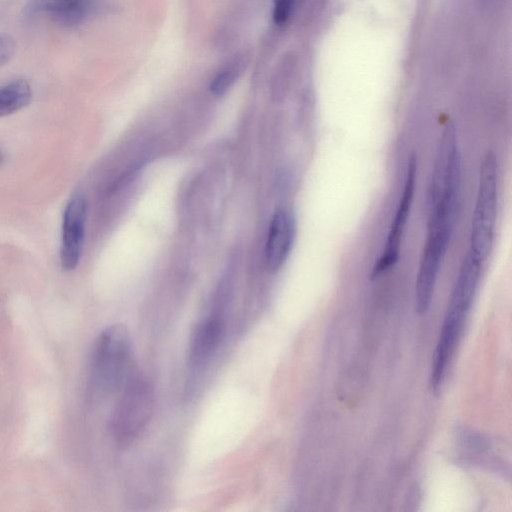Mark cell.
<instances>
[{
  "label": "cell",
  "mask_w": 512,
  "mask_h": 512,
  "mask_svg": "<svg viewBox=\"0 0 512 512\" xmlns=\"http://www.w3.org/2000/svg\"><path fill=\"white\" fill-rule=\"evenodd\" d=\"M460 199V189L428 192L426 235L416 274L414 303L419 315L430 308L439 271L452 238Z\"/></svg>",
  "instance_id": "cell-1"
},
{
  "label": "cell",
  "mask_w": 512,
  "mask_h": 512,
  "mask_svg": "<svg viewBox=\"0 0 512 512\" xmlns=\"http://www.w3.org/2000/svg\"><path fill=\"white\" fill-rule=\"evenodd\" d=\"M483 264L467 251L459 266L431 365L429 383L434 392H438L446 377L478 289Z\"/></svg>",
  "instance_id": "cell-2"
},
{
  "label": "cell",
  "mask_w": 512,
  "mask_h": 512,
  "mask_svg": "<svg viewBox=\"0 0 512 512\" xmlns=\"http://www.w3.org/2000/svg\"><path fill=\"white\" fill-rule=\"evenodd\" d=\"M130 336L122 324H113L99 335L91 361L89 392L107 396L122 387L128 376Z\"/></svg>",
  "instance_id": "cell-3"
},
{
  "label": "cell",
  "mask_w": 512,
  "mask_h": 512,
  "mask_svg": "<svg viewBox=\"0 0 512 512\" xmlns=\"http://www.w3.org/2000/svg\"><path fill=\"white\" fill-rule=\"evenodd\" d=\"M498 162L493 152L482 159L476 198L472 214L469 249L472 255L485 262L495 237L498 210Z\"/></svg>",
  "instance_id": "cell-4"
},
{
  "label": "cell",
  "mask_w": 512,
  "mask_h": 512,
  "mask_svg": "<svg viewBox=\"0 0 512 512\" xmlns=\"http://www.w3.org/2000/svg\"><path fill=\"white\" fill-rule=\"evenodd\" d=\"M111 416L110 430L120 447L131 445L144 431L152 416L154 391L138 373L128 374Z\"/></svg>",
  "instance_id": "cell-5"
},
{
  "label": "cell",
  "mask_w": 512,
  "mask_h": 512,
  "mask_svg": "<svg viewBox=\"0 0 512 512\" xmlns=\"http://www.w3.org/2000/svg\"><path fill=\"white\" fill-rule=\"evenodd\" d=\"M417 180V163L415 157L408 161L404 184L399 197L381 254L372 268V277L390 270L399 260L406 225L411 213L415 184Z\"/></svg>",
  "instance_id": "cell-6"
},
{
  "label": "cell",
  "mask_w": 512,
  "mask_h": 512,
  "mask_svg": "<svg viewBox=\"0 0 512 512\" xmlns=\"http://www.w3.org/2000/svg\"><path fill=\"white\" fill-rule=\"evenodd\" d=\"M86 218V198L81 194L73 195L65 206L62 219L60 262L65 271L74 270L80 261Z\"/></svg>",
  "instance_id": "cell-7"
},
{
  "label": "cell",
  "mask_w": 512,
  "mask_h": 512,
  "mask_svg": "<svg viewBox=\"0 0 512 512\" xmlns=\"http://www.w3.org/2000/svg\"><path fill=\"white\" fill-rule=\"evenodd\" d=\"M295 232L294 215L286 209L278 210L272 217L265 246V266L268 271L276 272L284 264L291 251Z\"/></svg>",
  "instance_id": "cell-8"
},
{
  "label": "cell",
  "mask_w": 512,
  "mask_h": 512,
  "mask_svg": "<svg viewBox=\"0 0 512 512\" xmlns=\"http://www.w3.org/2000/svg\"><path fill=\"white\" fill-rule=\"evenodd\" d=\"M225 332L224 318L214 313L195 330L189 349V361L194 368L202 367L219 348Z\"/></svg>",
  "instance_id": "cell-9"
},
{
  "label": "cell",
  "mask_w": 512,
  "mask_h": 512,
  "mask_svg": "<svg viewBox=\"0 0 512 512\" xmlns=\"http://www.w3.org/2000/svg\"><path fill=\"white\" fill-rule=\"evenodd\" d=\"M33 12L65 27L83 23L93 10V0H31Z\"/></svg>",
  "instance_id": "cell-10"
},
{
  "label": "cell",
  "mask_w": 512,
  "mask_h": 512,
  "mask_svg": "<svg viewBox=\"0 0 512 512\" xmlns=\"http://www.w3.org/2000/svg\"><path fill=\"white\" fill-rule=\"evenodd\" d=\"M33 97L30 84L18 79L0 86V117L11 115L29 105Z\"/></svg>",
  "instance_id": "cell-11"
},
{
  "label": "cell",
  "mask_w": 512,
  "mask_h": 512,
  "mask_svg": "<svg viewBox=\"0 0 512 512\" xmlns=\"http://www.w3.org/2000/svg\"><path fill=\"white\" fill-rule=\"evenodd\" d=\"M247 63V57L244 55L233 57L217 72L211 81V92L217 96L226 93L242 74Z\"/></svg>",
  "instance_id": "cell-12"
},
{
  "label": "cell",
  "mask_w": 512,
  "mask_h": 512,
  "mask_svg": "<svg viewBox=\"0 0 512 512\" xmlns=\"http://www.w3.org/2000/svg\"><path fill=\"white\" fill-rule=\"evenodd\" d=\"M16 51L14 38L7 33H0V68L7 64Z\"/></svg>",
  "instance_id": "cell-13"
},
{
  "label": "cell",
  "mask_w": 512,
  "mask_h": 512,
  "mask_svg": "<svg viewBox=\"0 0 512 512\" xmlns=\"http://www.w3.org/2000/svg\"><path fill=\"white\" fill-rule=\"evenodd\" d=\"M294 0H275L273 9V19L277 24L284 23L292 11Z\"/></svg>",
  "instance_id": "cell-14"
},
{
  "label": "cell",
  "mask_w": 512,
  "mask_h": 512,
  "mask_svg": "<svg viewBox=\"0 0 512 512\" xmlns=\"http://www.w3.org/2000/svg\"><path fill=\"white\" fill-rule=\"evenodd\" d=\"M1 160H2V156H1V154H0V163H1Z\"/></svg>",
  "instance_id": "cell-15"
}]
</instances>
